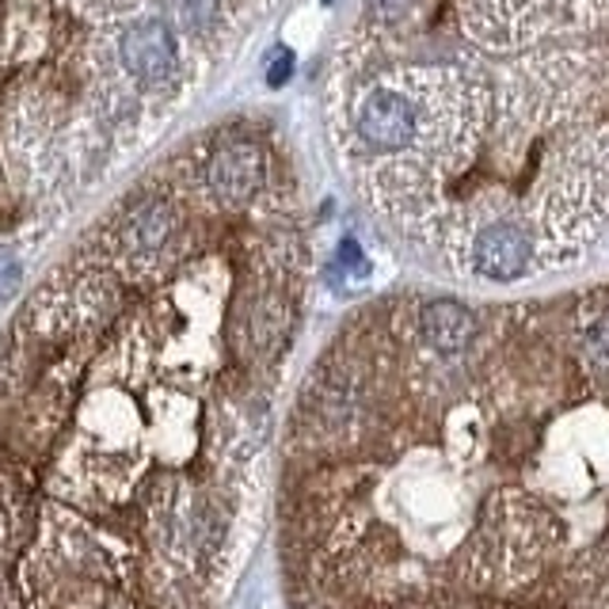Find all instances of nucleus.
Segmentation results:
<instances>
[{
  "label": "nucleus",
  "mask_w": 609,
  "mask_h": 609,
  "mask_svg": "<svg viewBox=\"0 0 609 609\" xmlns=\"http://www.w3.org/2000/svg\"><path fill=\"white\" fill-rule=\"evenodd\" d=\"M480 119V96L453 69L407 65L358 84L346 103V137L374 165L423 160L453 168Z\"/></svg>",
  "instance_id": "1"
},
{
  "label": "nucleus",
  "mask_w": 609,
  "mask_h": 609,
  "mask_svg": "<svg viewBox=\"0 0 609 609\" xmlns=\"http://www.w3.org/2000/svg\"><path fill=\"white\" fill-rule=\"evenodd\" d=\"M453 244L465 267L484 282H522L537 275L557 244L537 218L514 210H476L453 229ZM560 252V248H557Z\"/></svg>",
  "instance_id": "2"
},
{
  "label": "nucleus",
  "mask_w": 609,
  "mask_h": 609,
  "mask_svg": "<svg viewBox=\"0 0 609 609\" xmlns=\"http://www.w3.org/2000/svg\"><path fill=\"white\" fill-rule=\"evenodd\" d=\"M575 0H461V23L491 50H526L564 23H575Z\"/></svg>",
  "instance_id": "3"
},
{
  "label": "nucleus",
  "mask_w": 609,
  "mask_h": 609,
  "mask_svg": "<svg viewBox=\"0 0 609 609\" xmlns=\"http://www.w3.org/2000/svg\"><path fill=\"white\" fill-rule=\"evenodd\" d=\"M119 61L137 88L165 92V88H172L183 73L180 35H175L172 23L160 20V15L130 20L126 27L119 31Z\"/></svg>",
  "instance_id": "4"
},
{
  "label": "nucleus",
  "mask_w": 609,
  "mask_h": 609,
  "mask_svg": "<svg viewBox=\"0 0 609 609\" xmlns=\"http://www.w3.org/2000/svg\"><path fill=\"white\" fill-rule=\"evenodd\" d=\"M267 153L252 137H229L210 149L203 165V187L226 210H241L264 191Z\"/></svg>",
  "instance_id": "5"
},
{
  "label": "nucleus",
  "mask_w": 609,
  "mask_h": 609,
  "mask_svg": "<svg viewBox=\"0 0 609 609\" xmlns=\"http://www.w3.org/2000/svg\"><path fill=\"white\" fill-rule=\"evenodd\" d=\"M180 210L168 198H142L114 226V256L126 267H153L180 236Z\"/></svg>",
  "instance_id": "6"
},
{
  "label": "nucleus",
  "mask_w": 609,
  "mask_h": 609,
  "mask_svg": "<svg viewBox=\"0 0 609 609\" xmlns=\"http://www.w3.org/2000/svg\"><path fill=\"white\" fill-rule=\"evenodd\" d=\"M415 336L430 358L458 362L476 339V316L473 308L453 297H435V302H423L415 313Z\"/></svg>",
  "instance_id": "7"
},
{
  "label": "nucleus",
  "mask_w": 609,
  "mask_h": 609,
  "mask_svg": "<svg viewBox=\"0 0 609 609\" xmlns=\"http://www.w3.org/2000/svg\"><path fill=\"white\" fill-rule=\"evenodd\" d=\"M575 346L587 377L609 392V294H595L580 305L575 316Z\"/></svg>",
  "instance_id": "8"
},
{
  "label": "nucleus",
  "mask_w": 609,
  "mask_h": 609,
  "mask_svg": "<svg viewBox=\"0 0 609 609\" xmlns=\"http://www.w3.org/2000/svg\"><path fill=\"white\" fill-rule=\"evenodd\" d=\"M427 0H366V20L381 35H400V31L415 27Z\"/></svg>",
  "instance_id": "9"
},
{
  "label": "nucleus",
  "mask_w": 609,
  "mask_h": 609,
  "mask_svg": "<svg viewBox=\"0 0 609 609\" xmlns=\"http://www.w3.org/2000/svg\"><path fill=\"white\" fill-rule=\"evenodd\" d=\"M172 8V20L180 23L187 35H214L221 23V0H168Z\"/></svg>",
  "instance_id": "10"
},
{
  "label": "nucleus",
  "mask_w": 609,
  "mask_h": 609,
  "mask_svg": "<svg viewBox=\"0 0 609 609\" xmlns=\"http://www.w3.org/2000/svg\"><path fill=\"white\" fill-rule=\"evenodd\" d=\"M20 279H23L20 259H15L12 248H4V244H0V302H4V297H12L15 290H20Z\"/></svg>",
  "instance_id": "11"
}]
</instances>
